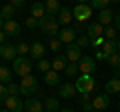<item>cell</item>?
Wrapping results in <instances>:
<instances>
[{"mask_svg": "<svg viewBox=\"0 0 120 112\" xmlns=\"http://www.w3.org/2000/svg\"><path fill=\"white\" fill-rule=\"evenodd\" d=\"M110 0H90V8H96V10H104L108 8Z\"/></svg>", "mask_w": 120, "mask_h": 112, "instance_id": "f1b7e54d", "label": "cell"}, {"mask_svg": "<svg viewBox=\"0 0 120 112\" xmlns=\"http://www.w3.org/2000/svg\"><path fill=\"white\" fill-rule=\"evenodd\" d=\"M44 110L46 112H58L60 110V100L58 98H46L44 100Z\"/></svg>", "mask_w": 120, "mask_h": 112, "instance_id": "cb8c5ba5", "label": "cell"}, {"mask_svg": "<svg viewBox=\"0 0 120 112\" xmlns=\"http://www.w3.org/2000/svg\"><path fill=\"white\" fill-rule=\"evenodd\" d=\"M44 82L48 86H60V74L54 70H48V72H44Z\"/></svg>", "mask_w": 120, "mask_h": 112, "instance_id": "ffe728a7", "label": "cell"}, {"mask_svg": "<svg viewBox=\"0 0 120 112\" xmlns=\"http://www.w3.org/2000/svg\"><path fill=\"white\" fill-rule=\"evenodd\" d=\"M104 42H106V38H104V34H102V36H98V38H94L90 44H92V48H102Z\"/></svg>", "mask_w": 120, "mask_h": 112, "instance_id": "8d00e7d4", "label": "cell"}, {"mask_svg": "<svg viewBox=\"0 0 120 112\" xmlns=\"http://www.w3.org/2000/svg\"><path fill=\"white\" fill-rule=\"evenodd\" d=\"M106 94H118L120 92V76H114L106 82Z\"/></svg>", "mask_w": 120, "mask_h": 112, "instance_id": "e0dca14e", "label": "cell"}, {"mask_svg": "<svg viewBox=\"0 0 120 112\" xmlns=\"http://www.w3.org/2000/svg\"><path fill=\"white\" fill-rule=\"evenodd\" d=\"M26 26H28V28H32V30H34V28H38V18L28 16V18H26Z\"/></svg>", "mask_w": 120, "mask_h": 112, "instance_id": "74e56055", "label": "cell"}, {"mask_svg": "<svg viewBox=\"0 0 120 112\" xmlns=\"http://www.w3.org/2000/svg\"><path fill=\"white\" fill-rule=\"evenodd\" d=\"M86 2H88V0H78V4H86Z\"/></svg>", "mask_w": 120, "mask_h": 112, "instance_id": "7dc6e473", "label": "cell"}, {"mask_svg": "<svg viewBox=\"0 0 120 112\" xmlns=\"http://www.w3.org/2000/svg\"><path fill=\"white\" fill-rule=\"evenodd\" d=\"M4 34L6 36H10V38H14V36H18L20 34V24H18L16 20H6L4 22Z\"/></svg>", "mask_w": 120, "mask_h": 112, "instance_id": "9a60e30c", "label": "cell"}, {"mask_svg": "<svg viewBox=\"0 0 120 112\" xmlns=\"http://www.w3.org/2000/svg\"><path fill=\"white\" fill-rule=\"evenodd\" d=\"M102 34H104V26L100 24V22H92V24L86 28V36L90 38V42L94 38H98V36H102Z\"/></svg>", "mask_w": 120, "mask_h": 112, "instance_id": "7c38bea8", "label": "cell"}, {"mask_svg": "<svg viewBox=\"0 0 120 112\" xmlns=\"http://www.w3.org/2000/svg\"><path fill=\"white\" fill-rule=\"evenodd\" d=\"M0 56H2L4 60H10V62H12L14 58L18 56L16 46H14V44H0Z\"/></svg>", "mask_w": 120, "mask_h": 112, "instance_id": "8fae6325", "label": "cell"}, {"mask_svg": "<svg viewBox=\"0 0 120 112\" xmlns=\"http://www.w3.org/2000/svg\"><path fill=\"white\" fill-rule=\"evenodd\" d=\"M90 16H92V8H90V4H76L72 8V18H76V20H80V22L88 20Z\"/></svg>", "mask_w": 120, "mask_h": 112, "instance_id": "5b68a950", "label": "cell"}, {"mask_svg": "<svg viewBox=\"0 0 120 112\" xmlns=\"http://www.w3.org/2000/svg\"><path fill=\"white\" fill-rule=\"evenodd\" d=\"M14 12H16V8H14L12 4H4V6H2V10H0V16L4 18V22L6 20H14V18H12Z\"/></svg>", "mask_w": 120, "mask_h": 112, "instance_id": "4316f807", "label": "cell"}, {"mask_svg": "<svg viewBox=\"0 0 120 112\" xmlns=\"http://www.w3.org/2000/svg\"><path fill=\"white\" fill-rule=\"evenodd\" d=\"M116 48H118V54H120V40H118V42H116Z\"/></svg>", "mask_w": 120, "mask_h": 112, "instance_id": "bcb514c9", "label": "cell"}, {"mask_svg": "<svg viewBox=\"0 0 120 112\" xmlns=\"http://www.w3.org/2000/svg\"><path fill=\"white\" fill-rule=\"evenodd\" d=\"M0 112H10V110H8V108H2V110H0Z\"/></svg>", "mask_w": 120, "mask_h": 112, "instance_id": "c3c4849f", "label": "cell"}, {"mask_svg": "<svg viewBox=\"0 0 120 112\" xmlns=\"http://www.w3.org/2000/svg\"><path fill=\"white\" fill-rule=\"evenodd\" d=\"M66 64H68V58L62 56V54H58L54 60H52V70H54V72H60V70L66 68Z\"/></svg>", "mask_w": 120, "mask_h": 112, "instance_id": "603a6c76", "label": "cell"}, {"mask_svg": "<svg viewBox=\"0 0 120 112\" xmlns=\"http://www.w3.org/2000/svg\"><path fill=\"white\" fill-rule=\"evenodd\" d=\"M76 96V84H72V82H64L62 86H60V98L64 100H70Z\"/></svg>", "mask_w": 120, "mask_h": 112, "instance_id": "5bb4252c", "label": "cell"}, {"mask_svg": "<svg viewBox=\"0 0 120 112\" xmlns=\"http://www.w3.org/2000/svg\"><path fill=\"white\" fill-rule=\"evenodd\" d=\"M44 8H46V14H50V16H58V12H60V2L58 0H46L44 2Z\"/></svg>", "mask_w": 120, "mask_h": 112, "instance_id": "d6986e66", "label": "cell"}, {"mask_svg": "<svg viewBox=\"0 0 120 112\" xmlns=\"http://www.w3.org/2000/svg\"><path fill=\"white\" fill-rule=\"evenodd\" d=\"M16 52L20 56H26V54H30V46L26 42H22V44H18V46H16Z\"/></svg>", "mask_w": 120, "mask_h": 112, "instance_id": "836d02e7", "label": "cell"}, {"mask_svg": "<svg viewBox=\"0 0 120 112\" xmlns=\"http://www.w3.org/2000/svg\"><path fill=\"white\" fill-rule=\"evenodd\" d=\"M90 112H98V110H90Z\"/></svg>", "mask_w": 120, "mask_h": 112, "instance_id": "f907efd6", "label": "cell"}, {"mask_svg": "<svg viewBox=\"0 0 120 112\" xmlns=\"http://www.w3.org/2000/svg\"><path fill=\"white\" fill-rule=\"evenodd\" d=\"M106 58H108V56L104 54L102 50H98V52H96V60H106Z\"/></svg>", "mask_w": 120, "mask_h": 112, "instance_id": "60d3db41", "label": "cell"}, {"mask_svg": "<svg viewBox=\"0 0 120 112\" xmlns=\"http://www.w3.org/2000/svg\"><path fill=\"white\" fill-rule=\"evenodd\" d=\"M24 2H26V0H10V4H12L14 8H22V6H24Z\"/></svg>", "mask_w": 120, "mask_h": 112, "instance_id": "ab89813d", "label": "cell"}, {"mask_svg": "<svg viewBox=\"0 0 120 112\" xmlns=\"http://www.w3.org/2000/svg\"><path fill=\"white\" fill-rule=\"evenodd\" d=\"M18 86H20V94L22 96H32L36 90H38V80H36L32 74H28V76H24L20 80Z\"/></svg>", "mask_w": 120, "mask_h": 112, "instance_id": "277c9868", "label": "cell"}, {"mask_svg": "<svg viewBox=\"0 0 120 112\" xmlns=\"http://www.w3.org/2000/svg\"><path fill=\"white\" fill-rule=\"evenodd\" d=\"M44 54H46V48H44L42 42H34L30 44V56L34 58V60H40V58H44Z\"/></svg>", "mask_w": 120, "mask_h": 112, "instance_id": "2e32d148", "label": "cell"}, {"mask_svg": "<svg viewBox=\"0 0 120 112\" xmlns=\"http://www.w3.org/2000/svg\"><path fill=\"white\" fill-rule=\"evenodd\" d=\"M106 62H108V66H110V68L116 70V72L120 70V54H118V52H116V54H112V56H108Z\"/></svg>", "mask_w": 120, "mask_h": 112, "instance_id": "83f0119b", "label": "cell"}, {"mask_svg": "<svg viewBox=\"0 0 120 112\" xmlns=\"http://www.w3.org/2000/svg\"><path fill=\"white\" fill-rule=\"evenodd\" d=\"M66 58H68V62H78L82 58V48L78 46L76 42H72V44H66Z\"/></svg>", "mask_w": 120, "mask_h": 112, "instance_id": "52a82bcc", "label": "cell"}, {"mask_svg": "<svg viewBox=\"0 0 120 112\" xmlns=\"http://www.w3.org/2000/svg\"><path fill=\"white\" fill-rule=\"evenodd\" d=\"M60 44H62V42H60L58 38H52L50 44H48V48H50L52 52H56V54H58V52H60Z\"/></svg>", "mask_w": 120, "mask_h": 112, "instance_id": "d590c367", "label": "cell"}, {"mask_svg": "<svg viewBox=\"0 0 120 112\" xmlns=\"http://www.w3.org/2000/svg\"><path fill=\"white\" fill-rule=\"evenodd\" d=\"M24 108L28 112H44V104L40 102L38 98H34V96H28V98H26Z\"/></svg>", "mask_w": 120, "mask_h": 112, "instance_id": "4fadbf2b", "label": "cell"}, {"mask_svg": "<svg viewBox=\"0 0 120 112\" xmlns=\"http://www.w3.org/2000/svg\"><path fill=\"white\" fill-rule=\"evenodd\" d=\"M94 86H96V82H94L92 74H80L76 78V92L82 96H88L90 92L94 90Z\"/></svg>", "mask_w": 120, "mask_h": 112, "instance_id": "7a4b0ae2", "label": "cell"}, {"mask_svg": "<svg viewBox=\"0 0 120 112\" xmlns=\"http://www.w3.org/2000/svg\"><path fill=\"white\" fill-rule=\"evenodd\" d=\"M58 112H76L74 108H62V110H58Z\"/></svg>", "mask_w": 120, "mask_h": 112, "instance_id": "ee69618b", "label": "cell"}, {"mask_svg": "<svg viewBox=\"0 0 120 112\" xmlns=\"http://www.w3.org/2000/svg\"><path fill=\"white\" fill-rule=\"evenodd\" d=\"M110 2H120V0H110Z\"/></svg>", "mask_w": 120, "mask_h": 112, "instance_id": "681fc988", "label": "cell"}, {"mask_svg": "<svg viewBox=\"0 0 120 112\" xmlns=\"http://www.w3.org/2000/svg\"><path fill=\"white\" fill-rule=\"evenodd\" d=\"M2 28H4V18L0 16V30H2Z\"/></svg>", "mask_w": 120, "mask_h": 112, "instance_id": "f6af8a7d", "label": "cell"}, {"mask_svg": "<svg viewBox=\"0 0 120 112\" xmlns=\"http://www.w3.org/2000/svg\"><path fill=\"white\" fill-rule=\"evenodd\" d=\"M114 20V12H112L110 8H104V10H100V14H98V22L102 26H110V22Z\"/></svg>", "mask_w": 120, "mask_h": 112, "instance_id": "ac0fdd59", "label": "cell"}, {"mask_svg": "<svg viewBox=\"0 0 120 112\" xmlns=\"http://www.w3.org/2000/svg\"><path fill=\"white\" fill-rule=\"evenodd\" d=\"M6 38H8V36L4 34V30H0V44H6Z\"/></svg>", "mask_w": 120, "mask_h": 112, "instance_id": "7bdbcfd3", "label": "cell"}, {"mask_svg": "<svg viewBox=\"0 0 120 112\" xmlns=\"http://www.w3.org/2000/svg\"><path fill=\"white\" fill-rule=\"evenodd\" d=\"M6 88H8V96H18V94H20V86H18V84H14V82L6 84Z\"/></svg>", "mask_w": 120, "mask_h": 112, "instance_id": "1f68e13d", "label": "cell"}, {"mask_svg": "<svg viewBox=\"0 0 120 112\" xmlns=\"http://www.w3.org/2000/svg\"><path fill=\"white\" fill-rule=\"evenodd\" d=\"M32 66H34V64H32L26 56H16V58L12 60V72L24 78V76H28V74H30Z\"/></svg>", "mask_w": 120, "mask_h": 112, "instance_id": "3957f363", "label": "cell"}, {"mask_svg": "<svg viewBox=\"0 0 120 112\" xmlns=\"http://www.w3.org/2000/svg\"><path fill=\"white\" fill-rule=\"evenodd\" d=\"M94 70H96V62L90 56H82L78 60V72L80 74H92Z\"/></svg>", "mask_w": 120, "mask_h": 112, "instance_id": "8992f818", "label": "cell"}, {"mask_svg": "<svg viewBox=\"0 0 120 112\" xmlns=\"http://www.w3.org/2000/svg\"><path fill=\"white\" fill-rule=\"evenodd\" d=\"M44 14H46V8H44V2H34V4L30 6V16H34V18H42Z\"/></svg>", "mask_w": 120, "mask_h": 112, "instance_id": "7402d4cb", "label": "cell"}, {"mask_svg": "<svg viewBox=\"0 0 120 112\" xmlns=\"http://www.w3.org/2000/svg\"><path fill=\"white\" fill-rule=\"evenodd\" d=\"M64 72L68 74V76H74V74L78 72V62H70V64H66Z\"/></svg>", "mask_w": 120, "mask_h": 112, "instance_id": "d6a6232c", "label": "cell"}, {"mask_svg": "<svg viewBox=\"0 0 120 112\" xmlns=\"http://www.w3.org/2000/svg\"><path fill=\"white\" fill-rule=\"evenodd\" d=\"M36 68H38V70H40V72H42V74H44V72H48V70H50V68H52V62H48V60H46V58H40V60H38V62H36Z\"/></svg>", "mask_w": 120, "mask_h": 112, "instance_id": "f546056e", "label": "cell"}, {"mask_svg": "<svg viewBox=\"0 0 120 112\" xmlns=\"http://www.w3.org/2000/svg\"><path fill=\"white\" fill-rule=\"evenodd\" d=\"M56 20H58V24H68L70 20H72V10L66 8V6H62L58 12V16H56Z\"/></svg>", "mask_w": 120, "mask_h": 112, "instance_id": "44dd1931", "label": "cell"}, {"mask_svg": "<svg viewBox=\"0 0 120 112\" xmlns=\"http://www.w3.org/2000/svg\"><path fill=\"white\" fill-rule=\"evenodd\" d=\"M4 106L8 108L10 112H22V108H24V102L20 100V96H8V98L4 100Z\"/></svg>", "mask_w": 120, "mask_h": 112, "instance_id": "30bf717a", "label": "cell"}, {"mask_svg": "<svg viewBox=\"0 0 120 112\" xmlns=\"http://www.w3.org/2000/svg\"><path fill=\"white\" fill-rule=\"evenodd\" d=\"M116 34H118V30L112 28V26H106V28H104V38H106V40H114Z\"/></svg>", "mask_w": 120, "mask_h": 112, "instance_id": "4dcf8cb0", "label": "cell"}, {"mask_svg": "<svg viewBox=\"0 0 120 112\" xmlns=\"http://www.w3.org/2000/svg\"><path fill=\"white\" fill-rule=\"evenodd\" d=\"M12 82V70L8 66H0V84H10Z\"/></svg>", "mask_w": 120, "mask_h": 112, "instance_id": "d4e9b609", "label": "cell"}, {"mask_svg": "<svg viewBox=\"0 0 120 112\" xmlns=\"http://www.w3.org/2000/svg\"><path fill=\"white\" fill-rule=\"evenodd\" d=\"M114 20H116V30L120 32V12H118V14H114Z\"/></svg>", "mask_w": 120, "mask_h": 112, "instance_id": "b9f144b4", "label": "cell"}, {"mask_svg": "<svg viewBox=\"0 0 120 112\" xmlns=\"http://www.w3.org/2000/svg\"><path fill=\"white\" fill-rule=\"evenodd\" d=\"M108 106H110V96H108V94H98V96H94V100H92V108H94V110L102 112V110H106Z\"/></svg>", "mask_w": 120, "mask_h": 112, "instance_id": "9c48e42d", "label": "cell"}, {"mask_svg": "<svg viewBox=\"0 0 120 112\" xmlns=\"http://www.w3.org/2000/svg\"><path fill=\"white\" fill-rule=\"evenodd\" d=\"M38 28L46 36H52V38L58 36V32H60V24H58V20H56V16H50V14H44L38 20Z\"/></svg>", "mask_w": 120, "mask_h": 112, "instance_id": "6da1fadb", "label": "cell"}, {"mask_svg": "<svg viewBox=\"0 0 120 112\" xmlns=\"http://www.w3.org/2000/svg\"><path fill=\"white\" fill-rule=\"evenodd\" d=\"M6 98H8V88L6 84H0V102H4Z\"/></svg>", "mask_w": 120, "mask_h": 112, "instance_id": "f35d334b", "label": "cell"}, {"mask_svg": "<svg viewBox=\"0 0 120 112\" xmlns=\"http://www.w3.org/2000/svg\"><path fill=\"white\" fill-rule=\"evenodd\" d=\"M76 44L80 48H86V46H90V38L88 36H76Z\"/></svg>", "mask_w": 120, "mask_h": 112, "instance_id": "e575fe53", "label": "cell"}, {"mask_svg": "<svg viewBox=\"0 0 120 112\" xmlns=\"http://www.w3.org/2000/svg\"><path fill=\"white\" fill-rule=\"evenodd\" d=\"M100 50H102L106 56L116 54V52H118V48H116V40H106V42L102 44V48H100Z\"/></svg>", "mask_w": 120, "mask_h": 112, "instance_id": "484cf974", "label": "cell"}, {"mask_svg": "<svg viewBox=\"0 0 120 112\" xmlns=\"http://www.w3.org/2000/svg\"><path fill=\"white\" fill-rule=\"evenodd\" d=\"M58 40H60L62 44H72L74 40H76V30H74V28H70V26L60 28V32H58Z\"/></svg>", "mask_w": 120, "mask_h": 112, "instance_id": "ba28073f", "label": "cell"}]
</instances>
